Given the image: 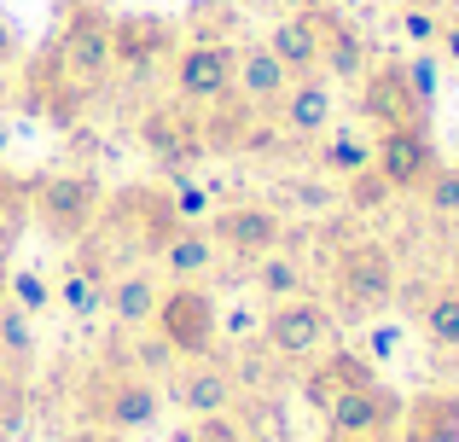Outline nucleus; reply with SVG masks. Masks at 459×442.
Listing matches in <instances>:
<instances>
[{"label": "nucleus", "instance_id": "1a4fd4ad", "mask_svg": "<svg viewBox=\"0 0 459 442\" xmlns=\"http://www.w3.org/2000/svg\"><path fill=\"white\" fill-rule=\"evenodd\" d=\"M169 76V100L204 111L210 100L233 93V76H238V41H180L163 65Z\"/></svg>", "mask_w": 459, "mask_h": 442}, {"label": "nucleus", "instance_id": "ddd939ff", "mask_svg": "<svg viewBox=\"0 0 459 442\" xmlns=\"http://www.w3.org/2000/svg\"><path fill=\"white\" fill-rule=\"evenodd\" d=\"M355 105L372 128H430L437 117L419 111L413 88H407L402 58H372V70L355 82Z\"/></svg>", "mask_w": 459, "mask_h": 442}, {"label": "nucleus", "instance_id": "c03bdc74", "mask_svg": "<svg viewBox=\"0 0 459 442\" xmlns=\"http://www.w3.org/2000/svg\"><path fill=\"white\" fill-rule=\"evenodd\" d=\"M448 280L459 285V245H454V262H448Z\"/></svg>", "mask_w": 459, "mask_h": 442}, {"label": "nucleus", "instance_id": "aec40b11", "mask_svg": "<svg viewBox=\"0 0 459 442\" xmlns=\"http://www.w3.org/2000/svg\"><path fill=\"white\" fill-rule=\"evenodd\" d=\"M157 303H163V280L146 268H117L105 285V315L117 320V332H146Z\"/></svg>", "mask_w": 459, "mask_h": 442}, {"label": "nucleus", "instance_id": "20e7f679", "mask_svg": "<svg viewBox=\"0 0 459 442\" xmlns=\"http://www.w3.org/2000/svg\"><path fill=\"white\" fill-rule=\"evenodd\" d=\"M100 210H105V181L93 169H58L47 181L30 186V216L53 245H82V238L100 227Z\"/></svg>", "mask_w": 459, "mask_h": 442}, {"label": "nucleus", "instance_id": "7ed1b4c3", "mask_svg": "<svg viewBox=\"0 0 459 442\" xmlns=\"http://www.w3.org/2000/svg\"><path fill=\"white\" fill-rule=\"evenodd\" d=\"M180 227L186 221L175 216V198H169L163 181H128V186H117V193H105V210H100V227H93V233H105V245H117V250L157 256Z\"/></svg>", "mask_w": 459, "mask_h": 442}, {"label": "nucleus", "instance_id": "cd10ccee", "mask_svg": "<svg viewBox=\"0 0 459 442\" xmlns=\"http://www.w3.org/2000/svg\"><path fill=\"white\" fill-rule=\"evenodd\" d=\"M30 361H35V332H30V315H23L18 303H0V373L30 378Z\"/></svg>", "mask_w": 459, "mask_h": 442}, {"label": "nucleus", "instance_id": "a19ab883", "mask_svg": "<svg viewBox=\"0 0 459 442\" xmlns=\"http://www.w3.org/2000/svg\"><path fill=\"white\" fill-rule=\"evenodd\" d=\"M70 442H123V437H117V431H93V425H88V431H76Z\"/></svg>", "mask_w": 459, "mask_h": 442}, {"label": "nucleus", "instance_id": "9d476101", "mask_svg": "<svg viewBox=\"0 0 459 442\" xmlns=\"http://www.w3.org/2000/svg\"><path fill=\"white\" fill-rule=\"evenodd\" d=\"M134 140L152 163H163V175L175 169H198L210 152H204V128H198V111L180 100H152L146 111L134 117Z\"/></svg>", "mask_w": 459, "mask_h": 442}, {"label": "nucleus", "instance_id": "dca6fc26", "mask_svg": "<svg viewBox=\"0 0 459 442\" xmlns=\"http://www.w3.org/2000/svg\"><path fill=\"white\" fill-rule=\"evenodd\" d=\"M169 385V396L163 402H175L186 420H210V413H233L238 408V378H233V367L227 361H215V355H198V361H180L175 373L163 378Z\"/></svg>", "mask_w": 459, "mask_h": 442}, {"label": "nucleus", "instance_id": "2f4dec72", "mask_svg": "<svg viewBox=\"0 0 459 442\" xmlns=\"http://www.w3.org/2000/svg\"><path fill=\"white\" fill-rule=\"evenodd\" d=\"M343 204L355 210V216H384V210L395 204V186L367 163L360 175H349V181H343Z\"/></svg>", "mask_w": 459, "mask_h": 442}, {"label": "nucleus", "instance_id": "37998d69", "mask_svg": "<svg viewBox=\"0 0 459 442\" xmlns=\"http://www.w3.org/2000/svg\"><path fill=\"white\" fill-rule=\"evenodd\" d=\"M332 442H395V437H332Z\"/></svg>", "mask_w": 459, "mask_h": 442}, {"label": "nucleus", "instance_id": "a878e982", "mask_svg": "<svg viewBox=\"0 0 459 442\" xmlns=\"http://www.w3.org/2000/svg\"><path fill=\"white\" fill-rule=\"evenodd\" d=\"M250 285H256L262 303H285V297H303L308 291V262L297 250H268V256L250 262Z\"/></svg>", "mask_w": 459, "mask_h": 442}, {"label": "nucleus", "instance_id": "6e6552de", "mask_svg": "<svg viewBox=\"0 0 459 442\" xmlns=\"http://www.w3.org/2000/svg\"><path fill=\"white\" fill-rule=\"evenodd\" d=\"M297 12H303V23L314 30L320 76L332 82V88H355V82L372 70V41H367V30H360V23L349 18L343 6H332V0H303Z\"/></svg>", "mask_w": 459, "mask_h": 442}, {"label": "nucleus", "instance_id": "79ce46f5", "mask_svg": "<svg viewBox=\"0 0 459 442\" xmlns=\"http://www.w3.org/2000/svg\"><path fill=\"white\" fill-rule=\"evenodd\" d=\"M6 280H12V262H6V238H0V303H6Z\"/></svg>", "mask_w": 459, "mask_h": 442}, {"label": "nucleus", "instance_id": "9b49d317", "mask_svg": "<svg viewBox=\"0 0 459 442\" xmlns=\"http://www.w3.org/2000/svg\"><path fill=\"white\" fill-rule=\"evenodd\" d=\"M204 227H210L215 245L238 262H256V256H268V250H280L285 238H291V221H285V210L273 204V198H233V204L221 198Z\"/></svg>", "mask_w": 459, "mask_h": 442}, {"label": "nucleus", "instance_id": "58836bf2", "mask_svg": "<svg viewBox=\"0 0 459 442\" xmlns=\"http://www.w3.org/2000/svg\"><path fill=\"white\" fill-rule=\"evenodd\" d=\"M18 53H23V47H18V30H12V18L0 12V70L18 65Z\"/></svg>", "mask_w": 459, "mask_h": 442}, {"label": "nucleus", "instance_id": "473e14b6", "mask_svg": "<svg viewBox=\"0 0 459 442\" xmlns=\"http://www.w3.org/2000/svg\"><path fill=\"white\" fill-rule=\"evenodd\" d=\"M128 338H134V350H128V361H123V367H134V373L157 378V385H163V378H169V373H175V367H180V355L169 350V343L157 338L152 326H146V332H128Z\"/></svg>", "mask_w": 459, "mask_h": 442}, {"label": "nucleus", "instance_id": "f257e3e1", "mask_svg": "<svg viewBox=\"0 0 459 442\" xmlns=\"http://www.w3.org/2000/svg\"><path fill=\"white\" fill-rule=\"evenodd\" d=\"M76 413H82V425H93V431H117V437L152 431L157 413H163V390H157V378L111 361V367H93V373L82 378Z\"/></svg>", "mask_w": 459, "mask_h": 442}, {"label": "nucleus", "instance_id": "c756f323", "mask_svg": "<svg viewBox=\"0 0 459 442\" xmlns=\"http://www.w3.org/2000/svg\"><path fill=\"white\" fill-rule=\"evenodd\" d=\"M273 204L280 210H303V216H320V210H332V181L325 175H285L280 186H273Z\"/></svg>", "mask_w": 459, "mask_h": 442}, {"label": "nucleus", "instance_id": "b1692460", "mask_svg": "<svg viewBox=\"0 0 459 442\" xmlns=\"http://www.w3.org/2000/svg\"><path fill=\"white\" fill-rule=\"evenodd\" d=\"M372 163V140L367 134H355V128H325L320 140H314V175H325V181H337L343 186L349 175H360Z\"/></svg>", "mask_w": 459, "mask_h": 442}, {"label": "nucleus", "instance_id": "4468645a", "mask_svg": "<svg viewBox=\"0 0 459 442\" xmlns=\"http://www.w3.org/2000/svg\"><path fill=\"white\" fill-rule=\"evenodd\" d=\"M402 408H407V396L395 385L367 378V385L337 390V402L325 408V425H332V437H395Z\"/></svg>", "mask_w": 459, "mask_h": 442}, {"label": "nucleus", "instance_id": "f8f14e48", "mask_svg": "<svg viewBox=\"0 0 459 442\" xmlns=\"http://www.w3.org/2000/svg\"><path fill=\"white\" fill-rule=\"evenodd\" d=\"M180 47L175 18L163 12H111V76H157Z\"/></svg>", "mask_w": 459, "mask_h": 442}, {"label": "nucleus", "instance_id": "423d86ee", "mask_svg": "<svg viewBox=\"0 0 459 442\" xmlns=\"http://www.w3.org/2000/svg\"><path fill=\"white\" fill-rule=\"evenodd\" d=\"M256 343L285 367H308V361H320L325 350L343 343V320L332 315V303H320V297L303 291V297H285V303H268Z\"/></svg>", "mask_w": 459, "mask_h": 442}, {"label": "nucleus", "instance_id": "c85d7f7f", "mask_svg": "<svg viewBox=\"0 0 459 442\" xmlns=\"http://www.w3.org/2000/svg\"><path fill=\"white\" fill-rule=\"evenodd\" d=\"M163 186H169V198H175V216L186 221V227H204V221L215 216V204H221V193H215L210 181H198L192 169L163 175Z\"/></svg>", "mask_w": 459, "mask_h": 442}, {"label": "nucleus", "instance_id": "c9c22d12", "mask_svg": "<svg viewBox=\"0 0 459 442\" xmlns=\"http://www.w3.org/2000/svg\"><path fill=\"white\" fill-rule=\"evenodd\" d=\"M402 70H407V88H413L419 111H425V117H437V93H442V76H437V53H430V47H419L413 58H402Z\"/></svg>", "mask_w": 459, "mask_h": 442}, {"label": "nucleus", "instance_id": "4be33fe9", "mask_svg": "<svg viewBox=\"0 0 459 442\" xmlns=\"http://www.w3.org/2000/svg\"><path fill=\"white\" fill-rule=\"evenodd\" d=\"M395 442H459V390H419L402 408Z\"/></svg>", "mask_w": 459, "mask_h": 442}, {"label": "nucleus", "instance_id": "a211bd4d", "mask_svg": "<svg viewBox=\"0 0 459 442\" xmlns=\"http://www.w3.org/2000/svg\"><path fill=\"white\" fill-rule=\"evenodd\" d=\"M268 117H273V128H280L291 146H314V140L337 123L332 82H325V76H291V88L268 105Z\"/></svg>", "mask_w": 459, "mask_h": 442}, {"label": "nucleus", "instance_id": "39448f33", "mask_svg": "<svg viewBox=\"0 0 459 442\" xmlns=\"http://www.w3.org/2000/svg\"><path fill=\"white\" fill-rule=\"evenodd\" d=\"M47 58H53L82 93L105 88V82H111V12H105L100 0H65Z\"/></svg>", "mask_w": 459, "mask_h": 442}, {"label": "nucleus", "instance_id": "ea45409f", "mask_svg": "<svg viewBox=\"0 0 459 442\" xmlns=\"http://www.w3.org/2000/svg\"><path fill=\"white\" fill-rule=\"evenodd\" d=\"M437 41H442V53H448V58H459V18H442V35H437Z\"/></svg>", "mask_w": 459, "mask_h": 442}, {"label": "nucleus", "instance_id": "f03ea898", "mask_svg": "<svg viewBox=\"0 0 459 442\" xmlns=\"http://www.w3.org/2000/svg\"><path fill=\"white\" fill-rule=\"evenodd\" d=\"M395 250L384 238H343L332 256V315L337 320H378L395 303Z\"/></svg>", "mask_w": 459, "mask_h": 442}, {"label": "nucleus", "instance_id": "412c9836", "mask_svg": "<svg viewBox=\"0 0 459 442\" xmlns=\"http://www.w3.org/2000/svg\"><path fill=\"white\" fill-rule=\"evenodd\" d=\"M407 308L419 315V332H425L437 350H459V285L442 280V285H395Z\"/></svg>", "mask_w": 459, "mask_h": 442}, {"label": "nucleus", "instance_id": "2eb2a0df", "mask_svg": "<svg viewBox=\"0 0 459 442\" xmlns=\"http://www.w3.org/2000/svg\"><path fill=\"white\" fill-rule=\"evenodd\" d=\"M372 169L395 186V198H407V193L419 198V186L442 169V152H437V140H430V128H378V140H372Z\"/></svg>", "mask_w": 459, "mask_h": 442}, {"label": "nucleus", "instance_id": "6ab92c4d", "mask_svg": "<svg viewBox=\"0 0 459 442\" xmlns=\"http://www.w3.org/2000/svg\"><path fill=\"white\" fill-rule=\"evenodd\" d=\"M262 105H250L245 93H221V100H210L198 111V128H204V152H210V158H238V152H245V140H250V128L262 123Z\"/></svg>", "mask_w": 459, "mask_h": 442}, {"label": "nucleus", "instance_id": "7c9ffc66", "mask_svg": "<svg viewBox=\"0 0 459 442\" xmlns=\"http://www.w3.org/2000/svg\"><path fill=\"white\" fill-rule=\"evenodd\" d=\"M186 41H238V12L227 0H192Z\"/></svg>", "mask_w": 459, "mask_h": 442}, {"label": "nucleus", "instance_id": "0eeeda50", "mask_svg": "<svg viewBox=\"0 0 459 442\" xmlns=\"http://www.w3.org/2000/svg\"><path fill=\"white\" fill-rule=\"evenodd\" d=\"M152 332L180 361L215 355V343H221V303L204 291V280H169L163 303H157V315H152Z\"/></svg>", "mask_w": 459, "mask_h": 442}, {"label": "nucleus", "instance_id": "bb28decb", "mask_svg": "<svg viewBox=\"0 0 459 442\" xmlns=\"http://www.w3.org/2000/svg\"><path fill=\"white\" fill-rule=\"evenodd\" d=\"M262 41H268V53L280 58L291 76H320V53H314V30L303 23V12H280Z\"/></svg>", "mask_w": 459, "mask_h": 442}, {"label": "nucleus", "instance_id": "4c0bfd02", "mask_svg": "<svg viewBox=\"0 0 459 442\" xmlns=\"http://www.w3.org/2000/svg\"><path fill=\"white\" fill-rule=\"evenodd\" d=\"M6 303H18L23 315H47V308H53V280H41L35 268H12Z\"/></svg>", "mask_w": 459, "mask_h": 442}, {"label": "nucleus", "instance_id": "393cba45", "mask_svg": "<svg viewBox=\"0 0 459 442\" xmlns=\"http://www.w3.org/2000/svg\"><path fill=\"white\" fill-rule=\"evenodd\" d=\"M157 262H163L169 280H204V273L221 262V245H215L210 227H180V233L157 250Z\"/></svg>", "mask_w": 459, "mask_h": 442}, {"label": "nucleus", "instance_id": "f3484780", "mask_svg": "<svg viewBox=\"0 0 459 442\" xmlns=\"http://www.w3.org/2000/svg\"><path fill=\"white\" fill-rule=\"evenodd\" d=\"M111 250L105 245H93V233L82 238V245H70V262H65V273L53 280V303L65 308V315H76V320H93V315H105V285H111Z\"/></svg>", "mask_w": 459, "mask_h": 442}, {"label": "nucleus", "instance_id": "e433bc0d", "mask_svg": "<svg viewBox=\"0 0 459 442\" xmlns=\"http://www.w3.org/2000/svg\"><path fill=\"white\" fill-rule=\"evenodd\" d=\"M419 198H425V210L437 221H459V163H442V169L419 186Z\"/></svg>", "mask_w": 459, "mask_h": 442}, {"label": "nucleus", "instance_id": "f704fd0d", "mask_svg": "<svg viewBox=\"0 0 459 442\" xmlns=\"http://www.w3.org/2000/svg\"><path fill=\"white\" fill-rule=\"evenodd\" d=\"M395 30L413 41V53H419V47H437V35H442V12H437V0H407V6L395 12Z\"/></svg>", "mask_w": 459, "mask_h": 442}, {"label": "nucleus", "instance_id": "5701e85b", "mask_svg": "<svg viewBox=\"0 0 459 442\" xmlns=\"http://www.w3.org/2000/svg\"><path fill=\"white\" fill-rule=\"evenodd\" d=\"M233 88L245 93L250 105H262V111H268V105L291 88V70L268 53V41H238V76H233Z\"/></svg>", "mask_w": 459, "mask_h": 442}, {"label": "nucleus", "instance_id": "72a5a7b5", "mask_svg": "<svg viewBox=\"0 0 459 442\" xmlns=\"http://www.w3.org/2000/svg\"><path fill=\"white\" fill-rule=\"evenodd\" d=\"M402 338H407L402 320H360V343H355V350L367 355L372 367H390L395 355H402Z\"/></svg>", "mask_w": 459, "mask_h": 442}]
</instances>
